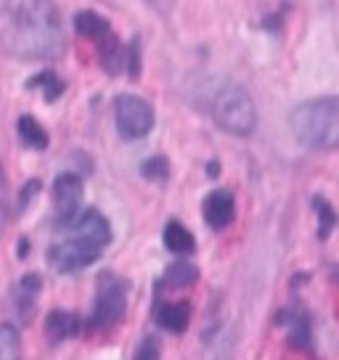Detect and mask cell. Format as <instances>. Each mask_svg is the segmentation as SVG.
Segmentation results:
<instances>
[{
	"label": "cell",
	"mask_w": 339,
	"mask_h": 360,
	"mask_svg": "<svg viewBox=\"0 0 339 360\" xmlns=\"http://www.w3.org/2000/svg\"><path fill=\"white\" fill-rule=\"evenodd\" d=\"M188 318H191V302L188 300L165 302L157 310V323L170 334H183L188 328Z\"/></svg>",
	"instance_id": "11"
},
{
	"label": "cell",
	"mask_w": 339,
	"mask_h": 360,
	"mask_svg": "<svg viewBox=\"0 0 339 360\" xmlns=\"http://www.w3.org/2000/svg\"><path fill=\"white\" fill-rule=\"evenodd\" d=\"M294 138L307 148L337 151L339 148V96L310 98L300 103L289 117Z\"/></svg>",
	"instance_id": "2"
},
{
	"label": "cell",
	"mask_w": 339,
	"mask_h": 360,
	"mask_svg": "<svg viewBox=\"0 0 339 360\" xmlns=\"http://www.w3.org/2000/svg\"><path fill=\"white\" fill-rule=\"evenodd\" d=\"M217 172H220V165H217V162H210V165H207V175H210V178H217Z\"/></svg>",
	"instance_id": "26"
},
{
	"label": "cell",
	"mask_w": 339,
	"mask_h": 360,
	"mask_svg": "<svg viewBox=\"0 0 339 360\" xmlns=\"http://www.w3.org/2000/svg\"><path fill=\"white\" fill-rule=\"evenodd\" d=\"M141 175L148 180H165L170 175V162L165 157H151L141 165Z\"/></svg>",
	"instance_id": "22"
},
{
	"label": "cell",
	"mask_w": 339,
	"mask_h": 360,
	"mask_svg": "<svg viewBox=\"0 0 339 360\" xmlns=\"http://www.w3.org/2000/svg\"><path fill=\"white\" fill-rule=\"evenodd\" d=\"M82 202V178L77 172H61L53 180V210L58 225H72Z\"/></svg>",
	"instance_id": "7"
},
{
	"label": "cell",
	"mask_w": 339,
	"mask_h": 360,
	"mask_svg": "<svg viewBox=\"0 0 339 360\" xmlns=\"http://www.w3.org/2000/svg\"><path fill=\"white\" fill-rule=\"evenodd\" d=\"M133 360H162V347H159L157 337H146L141 342V347L136 349Z\"/></svg>",
	"instance_id": "24"
},
{
	"label": "cell",
	"mask_w": 339,
	"mask_h": 360,
	"mask_svg": "<svg viewBox=\"0 0 339 360\" xmlns=\"http://www.w3.org/2000/svg\"><path fill=\"white\" fill-rule=\"evenodd\" d=\"M40 191V180H30V183H24L22 193H19V210H24L30 199H34V193Z\"/></svg>",
	"instance_id": "25"
},
{
	"label": "cell",
	"mask_w": 339,
	"mask_h": 360,
	"mask_svg": "<svg viewBox=\"0 0 339 360\" xmlns=\"http://www.w3.org/2000/svg\"><path fill=\"white\" fill-rule=\"evenodd\" d=\"M72 228H75L72 233L88 238V241H93L96 247L101 249H106L109 241H112V228H109L106 217L98 210H85L82 214H77V220L72 223Z\"/></svg>",
	"instance_id": "8"
},
{
	"label": "cell",
	"mask_w": 339,
	"mask_h": 360,
	"mask_svg": "<svg viewBox=\"0 0 339 360\" xmlns=\"http://www.w3.org/2000/svg\"><path fill=\"white\" fill-rule=\"evenodd\" d=\"M124 69H127L130 79L141 77V40L138 37H133L130 45L124 48Z\"/></svg>",
	"instance_id": "23"
},
{
	"label": "cell",
	"mask_w": 339,
	"mask_h": 360,
	"mask_svg": "<svg viewBox=\"0 0 339 360\" xmlns=\"http://www.w3.org/2000/svg\"><path fill=\"white\" fill-rule=\"evenodd\" d=\"M43 289V281L37 273H27L22 281H16L13 286V307H16V315L22 323H30L34 315V300Z\"/></svg>",
	"instance_id": "10"
},
{
	"label": "cell",
	"mask_w": 339,
	"mask_h": 360,
	"mask_svg": "<svg viewBox=\"0 0 339 360\" xmlns=\"http://www.w3.org/2000/svg\"><path fill=\"white\" fill-rule=\"evenodd\" d=\"M292 328H289V347L294 349H310L313 347V334H310V321H307V315H294L292 321Z\"/></svg>",
	"instance_id": "20"
},
{
	"label": "cell",
	"mask_w": 339,
	"mask_h": 360,
	"mask_svg": "<svg viewBox=\"0 0 339 360\" xmlns=\"http://www.w3.org/2000/svg\"><path fill=\"white\" fill-rule=\"evenodd\" d=\"M0 360H22V337L11 323H0Z\"/></svg>",
	"instance_id": "18"
},
{
	"label": "cell",
	"mask_w": 339,
	"mask_h": 360,
	"mask_svg": "<svg viewBox=\"0 0 339 360\" xmlns=\"http://www.w3.org/2000/svg\"><path fill=\"white\" fill-rule=\"evenodd\" d=\"M27 88H43L46 90V101L53 103L56 98H61V93H64V82L56 77V72L53 69H43L40 75H34L30 82H27Z\"/></svg>",
	"instance_id": "19"
},
{
	"label": "cell",
	"mask_w": 339,
	"mask_h": 360,
	"mask_svg": "<svg viewBox=\"0 0 339 360\" xmlns=\"http://www.w3.org/2000/svg\"><path fill=\"white\" fill-rule=\"evenodd\" d=\"M210 114L231 135H249L257 124V109L252 96L234 79H223L212 90Z\"/></svg>",
	"instance_id": "3"
},
{
	"label": "cell",
	"mask_w": 339,
	"mask_h": 360,
	"mask_svg": "<svg viewBox=\"0 0 339 360\" xmlns=\"http://www.w3.org/2000/svg\"><path fill=\"white\" fill-rule=\"evenodd\" d=\"M8 51L24 58L56 56L61 48V27L51 3H13L6 8Z\"/></svg>",
	"instance_id": "1"
},
{
	"label": "cell",
	"mask_w": 339,
	"mask_h": 360,
	"mask_svg": "<svg viewBox=\"0 0 339 360\" xmlns=\"http://www.w3.org/2000/svg\"><path fill=\"white\" fill-rule=\"evenodd\" d=\"M202 212H204V220L210 228H226V225L234 223V217H236V204H234V196L228 191H212L207 193V199L202 204Z\"/></svg>",
	"instance_id": "9"
},
{
	"label": "cell",
	"mask_w": 339,
	"mask_h": 360,
	"mask_svg": "<svg viewBox=\"0 0 339 360\" xmlns=\"http://www.w3.org/2000/svg\"><path fill=\"white\" fill-rule=\"evenodd\" d=\"M16 130H19V138H22V143L27 148H32V151H46V148H48L46 127L37 122L34 117H30V114L19 117V124H16Z\"/></svg>",
	"instance_id": "15"
},
{
	"label": "cell",
	"mask_w": 339,
	"mask_h": 360,
	"mask_svg": "<svg viewBox=\"0 0 339 360\" xmlns=\"http://www.w3.org/2000/svg\"><path fill=\"white\" fill-rule=\"evenodd\" d=\"M75 30L79 34H85V37H93V40H103L106 34H112L109 22L103 16H98L96 11H79L75 16Z\"/></svg>",
	"instance_id": "16"
},
{
	"label": "cell",
	"mask_w": 339,
	"mask_h": 360,
	"mask_svg": "<svg viewBox=\"0 0 339 360\" xmlns=\"http://www.w3.org/2000/svg\"><path fill=\"white\" fill-rule=\"evenodd\" d=\"M313 210L318 212V238L326 241L328 233H331L334 225H337V212H334V207H331L324 196H316V199H313Z\"/></svg>",
	"instance_id": "21"
},
{
	"label": "cell",
	"mask_w": 339,
	"mask_h": 360,
	"mask_svg": "<svg viewBox=\"0 0 339 360\" xmlns=\"http://www.w3.org/2000/svg\"><path fill=\"white\" fill-rule=\"evenodd\" d=\"M114 122H117V130H120L122 138L138 141V138L151 133V127H154V109L141 96L122 93L114 101Z\"/></svg>",
	"instance_id": "4"
},
{
	"label": "cell",
	"mask_w": 339,
	"mask_h": 360,
	"mask_svg": "<svg viewBox=\"0 0 339 360\" xmlns=\"http://www.w3.org/2000/svg\"><path fill=\"white\" fill-rule=\"evenodd\" d=\"M79 331V318L67 310H53L46 318V337L51 345H61L64 339H72Z\"/></svg>",
	"instance_id": "12"
},
{
	"label": "cell",
	"mask_w": 339,
	"mask_h": 360,
	"mask_svg": "<svg viewBox=\"0 0 339 360\" xmlns=\"http://www.w3.org/2000/svg\"><path fill=\"white\" fill-rule=\"evenodd\" d=\"M124 307H127V283L112 273H103L98 278V294L93 304L91 323L96 328L114 326L124 315Z\"/></svg>",
	"instance_id": "5"
},
{
	"label": "cell",
	"mask_w": 339,
	"mask_h": 360,
	"mask_svg": "<svg viewBox=\"0 0 339 360\" xmlns=\"http://www.w3.org/2000/svg\"><path fill=\"white\" fill-rule=\"evenodd\" d=\"M98 61L109 75H120L124 69V48L114 34H106L103 40H98Z\"/></svg>",
	"instance_id": "13"
},
{
	"label": "cell",
	"mask_w": 339,
	"mask_h": 360,
	"mask_svg": "<svg viewBox=\"0 0 339 360\" xmlns=\"http://www.w3.org/2000/svg\"><path fill=\"white\" fill-rule=\"evenodd\" d=\"M199 281V268L188 262V259H175L167 270H165V283L167 286H175V289H183V286H191V283Z\"/></svg>",
	"instance_id": "17"
},
{
	"label": "cell",
	"mask_w": 339,
	"mask_h": 360,
	"mask_svg": "<svg viewBox=\"0 0 339 360\" xmlns=\"http://www.w3.org/2000/svg\"><path fill=\"white\" fill-rule=\"evenodd\" d=\"M165 247L175 255H191L196 249V241H193V233L186 225H181L178 220H170L165 225Z\"/></svg>",
	"instance_id": "14"
},
{
	"label": "cell",
	"mask_w": 339,
	"mask_h": 360,
	"mask_svg": "<svg viewBox=\"0 0 339 360\" xmlns=\"http://www.w3.org/2000/svg\"><path fill=\"white\" fill-rule=\"evenodd\" d=\"M101 247H96L88 238L72 233L64 241H56L53 247L48 249V262L51 268L58 270V273H75V270H82L93 265L96 259L101 257Z\"/></svg>",
	"instance_id": "6"
}]
</instances>
